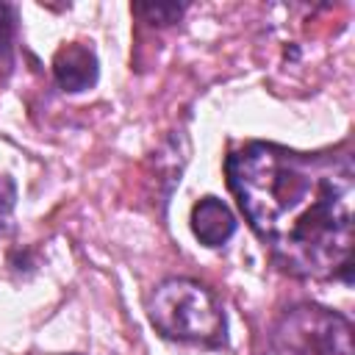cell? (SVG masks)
<instances>
[{
    "label": "cell",
    "mask_w": 355,
    "mask_h": 355,
    "mask_svg": "<svg viewBox=\"0 0 355 355\" xmlns=\"http://www.w3.org/2000/svg\"><path fill=\"white\" fill-rule=\"evenodd\" d=\"M277 355H352L349 322L322 305H294L272 327Z\"/></svg>",
    "instance_id": "obj_3"
},
{
    "label": "cell",
    "mask_w": 355,
    "mask_h": 355,
    "mask_svg": "<svg viewBox=\"0 0 355 355\" xmlns=\"http://www.w3.org/2000/svg\"><path fill=\"white\" fill-rule=\"evenodd\" d=\"M133 11L136 14H141L147 22H158V25H169V22H175L178 17H180V11H183V6H175V3H155V6H133Z\"/></svg>",
    "instance_id": "obj_6"
},
{
    "label": "cell",
    "mask_w": 355,
    "mask_h": 355,
    "mask_svg": "<svg viewBox=\"0 0 355 355\" xmlns=\"http://www.w3.org/2000/svg\"><path fill=\"white\" fill-rule=\"evenodd\" d=\"M53 75L64 92L78 94V92L92 89L100 75L94 50L83 42H69V44L58 47V53L53 58Z\"/></svg>",
    "instance_id": "obj_4"
},
{
    "label": "cell",
    "mask_w": 355,
    "mask_h": 355,
    "mask_svg": "<svg viewBox=\"0 0 355 355\" xmlns=\"http://www.w3.org/2000/svg\"><path fill=\"white\" fill-rule=\"evenodd\" d=\"M147 316L153 327L175 341L222 344L225 311L211 288L189 277H169L147 297Z\"/></svg>",
    "instance_id": "obj_2"
},
{
    "label": "cell",
    "mask_w": 355,
    "mask_h": 355,
    "mask_svg": "<svg viewBox=\"0 0 355 355\" xmlns=\"http://www.w3.org/2000/svg\"><path fill=\"white\" fill-rule=\"evenodd\" d=\"M11 31H14V8L11 6H0V55H8Z\"/></svg>",
    "instance_id": "obj_7"
},
{
    "label": "cell",
    "mask_w": 355,
    "mask_h": 355,
    "mask_svg": "<svg viewBox=\"0 0 355 355\" xmlns=\"http://www.w3.org/2000/svg\"><path fill=\"white\" fill-rule=\"evenodd\" d=\"M225 172L250 227L286 272L349 283L355 208L349 153H300L250 141L227 155Z\"/></svg>",
    "instance_id": "obj_1"
},
{
    "label": "cell",
    "mask_w": 355,
    "mask_h": 355,
    "mask_svg": "<svg viewBox=\"0 0 355 355\" xmlns=\"http://www.w3.org/2000/svg\"><path fill=\"white\" fill-rule=\"evenodd\" d=\"M191 230L205 247H222L236 233V216L216 197H202L191 208Z\"/></svg>",
    "instance_id": "obj_5"
}]
</instances>
